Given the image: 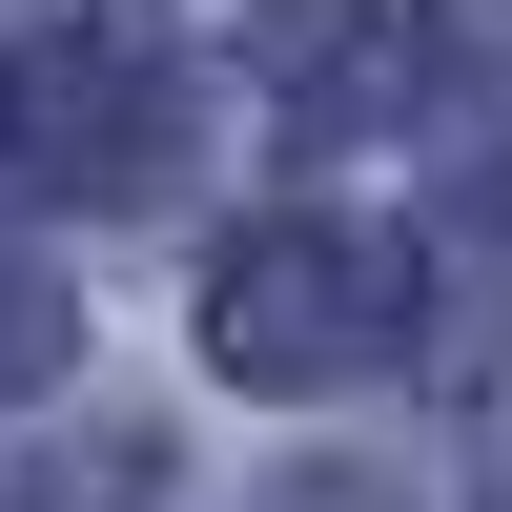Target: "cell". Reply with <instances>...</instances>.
Masks as SVG:
<instances>
[{"mask_svg":"<svg viewBox=\"0 0 512 512\" xmlns=\"http://www.w3.org/2000/svg\"><path fill=\"white\" fill-rule=\"evenodd\" d=\"M410 246L369 226V205H267V226L205 246V369L226 390H349V369L410 349Z\"/></svg>","mask_w":512,"mask_h":512,"instance_id":"6da1fadb","label":"cell"},{"mask_svg":"<svg viewBox=\"0 0 512 512\" xmlns=\"http://www.w3.org/2000/svg\"><path fill=\"white\" fill-rule=\"evenodd\" d=\"M185 41L164 21H41L0 41V185L21 205H144L164 164H185Z\"/></svg>","mask_w":512,"mask_h":512,"instance_id":"7a4b0ae2","label":"cell"},{"mask_svg":"<svg viewBox=\"0 0 512 512\" xmlns=\"http://www.w3.org/2000/svg\"><path fill=\"white\" fill-rule=\"evenodd\" d=\"M267 41H287V62H267L287 123H390L410 103V21H390V0H308V21H267Z\"/></svg>","mask_w":512,"mask_h":512,"instance_id":"3957f363","label":"cell"},{"mask_svg":"<svg viewBox=\"0 0 512 512\" xmlns=\"http://www.w3.org/2000/svg\"><path fill=\"white\" fill-rule=\"evenodd\" d=\"M62 349H82V328H62V287L0 246V410H41V369H62Z\"/></svg>","mask_w":512,"mask_h":512,"instance_id":"277c9868","label":"cell"},{"mask_svg":"<svg viewBox=\"0 0 512 512\" xmlns=\"http://www.w3.org/2000/svg\"><path fill=\"white\" fill-rule=\"evenodd\" d=\"M431 41H451V82H512V0H431Z\"/></svg>","mask_w":512,"mask_h":512,"instance_id":"5b68a950","label":"cell"},{"mask_svg":"<svg viewBox=\"0 0 512 512\" xmlns=\"http://www.w3.org/2000/svg\"><path fill=\"white\" fill-rule=\"evenodd\" d=\"M267 512H390V492H267Z\"/></svg>","mask_w":512,"mask_h":512,"instance_id":"8992f818","label":"cell"}]
</instances>
